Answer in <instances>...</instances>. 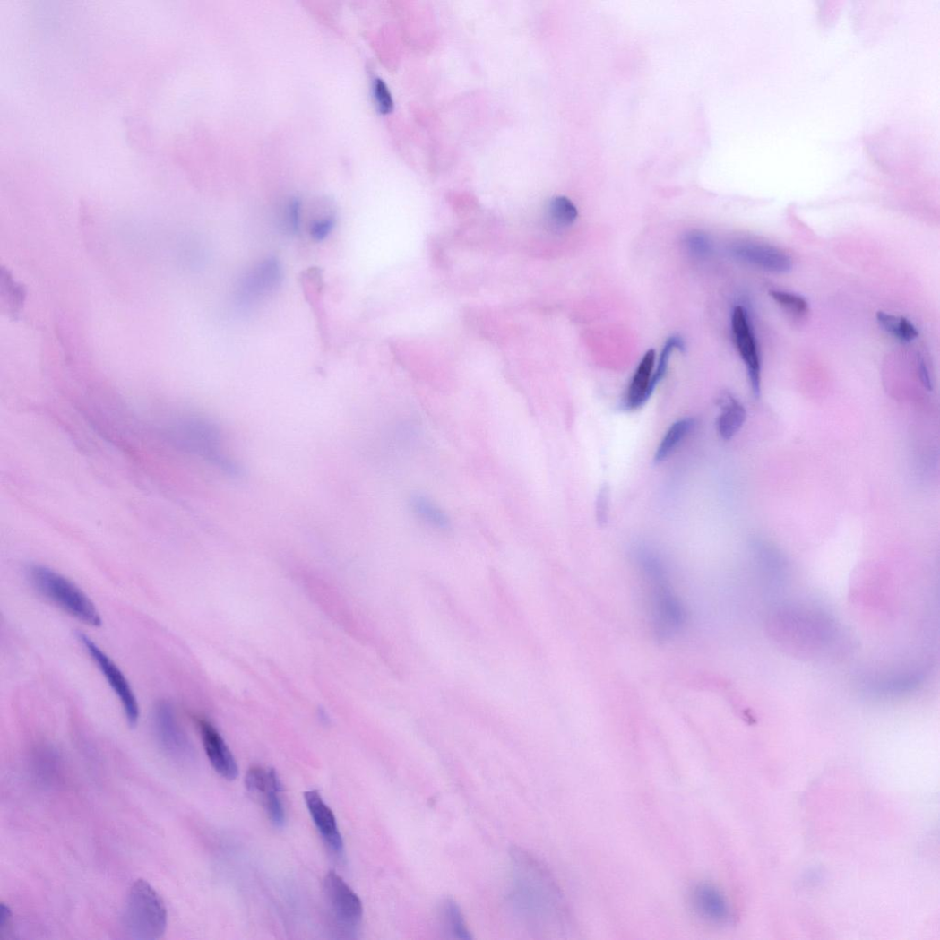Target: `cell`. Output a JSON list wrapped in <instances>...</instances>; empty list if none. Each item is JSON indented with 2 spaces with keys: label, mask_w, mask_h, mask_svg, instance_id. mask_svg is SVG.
Returning <instances> with one entry per match:
<instances>
[{
  "label": "cell",
  "mask_w": 940,
  "mask_h": 940,
  "mask_svg": "<svg viewBox=\"0 0 940 940\" xmlns=\"http://www.w3.org/2000/svg\"><path fill=\"white\" fill-rule=\"evenodd\" d=\"M27 578L35 591L66 614L88 625H101L100 615L92 600L67 578L41 565L29 566Z\"/></svg>",
  "instance_id": "obj_3"
},
{
  "label": "cell",
  "mask_w": 940,
  "mask_h": 940,
  "mask_svg": "<svg viewBox=\"0 0 940 940\" xmlns=\"http://www.w3.org/2000/svg\"><path fill=\"white\" fill-rule=\"evenodd\" d=\"M731 326L737 349L746 367L752 393H762V361L754 327L747 311L741 306L733 309Z\"/></svg>",
  "instance_id": "obj_8"
},
{
  "label": "cell",
  "mask_w": 940,
  "mask_h": 940,
  "mask_svg": "<svg viewBox=\"0 0 940 940\" xmlns=\"http://www.w3.org/2000/svg\"><path fill=\"white\" fill-rule=\"evenodd\" d=\"M694 425L693 418H683L671 425L657 447L654 462L660 464L667 461L692 432Z\"/></svg>",
  "instance_id": "obj_18"
},
{
  "label": "cell",
  "mask_w": 940,
  "mask_h": 940,
  "mask_svg": "<svg viewBox=\"0 0 940 940\" xmlns=\"http://www.w3.org/2000/svg\"><path fill=\"white\" fill-rule=\"evenodd\" d=\"M179 444L190 453L214 465L225 473L238 476L240 466L224 453L221 432L217 425L203 418L184 419L177 427Z\"/></svg>",
  "instance_id": "obj_5"
},
{
  "label": "cell",
  "mask_w": 940,
  "mask_h": 940,
  "mask_svg": "<svg viewBox=\"0 0 940 940\" xmlns=\"http://www.w3.org/2000/svg\"><path fill=\"white\" fill-rule=\"evenodd\" d=\"M13 931V917L12 910L5 902L0 905V938H11Z\"/></svg>",
  "instance_id": "obj_30"
},
{
  "label": "cell",
  "mask_w": 940,
  "mask_h": 940,
  "mask_svg": "<svg viewBox=\"0 0 940 940\" xmlns=\"http://www.w3.org/2000/svg\"><path fill=\"white\" fill-rule=\"evenodd\" d=\"M770 296L777 305L795 315L802 316L808 312L809 306L807 300L800 295L780 289H772L770 291Z\"/></svg>",
  "instance_id": "obj_24"
},
{
  "label": "cell",
  "mask_w": 940,
  "mask_h": 940,
  "mask_svg": "<svg viewBox=\"0 0 940 940\" xmlns=\"http://www.w3.org/2000/svg\"><path fill=\"white\" fill-rule=\"evenodd\" d=\"M198 727L206 755L213 769L224 779L236 780L239 772L237 763L219 731L203 719L198 720Z\"/></svg>",
  "instance_id": "obj_13"
},
{
  "label": "cell",
  "mask_w": 940,
  "mask_h": 940,
  "mask_svg": "<svg viewBox=\"0 0 940 940\" xmlns=\"http://www.w3.org/2000/svg\"><path fill=\"white\" fill-rule=\"evenodd\" d=\"M684 244L688 253L696 258H704L711 251L710 238L701 231L687 233L684 238Z\"/></svg>",
  "instance_id": "obj_26"
},
{
  "label": "cell",
  "mask_w": 940,
  "mask_h": 940,
  "mask_svg": "<svg viewBox=\"0 0 940 940\" xmlns=\"http://www.w3.org/2000/svg\"><path fill=\"white\" fill-rule=\"evenodd\" d=\"M768 630L782 650L806 660L834 650L840 633L835 620L826 613L798 607H783L771 613Z\"/></svg>",
  "instance_id": "obj_1"
},
{
  "label": "cell",
  "mask_w": 940,
  "mask_h": 940,
  "mask_svg": "<svg viewBox=\"0 0 940 940\" xmlns=\"http://www.w3.org/2000/svg\"><path fill=\"white\" fill-rule=\"evenodd\" d=\"M305 800L323 841L333 854L342 857L345 853L344 841L333 812L317 791L305 793Z\"/></svg>",
  "instance_id": "obj_14"
},
{
  "label": "cell",
  "mask_w": 940,
  "mask_h": 940,
  "mask_svg": "<svg viewBox=\"0 0 940 940\" xmlns=\"http://www.w3.org/2000/svg\"><path fill=\"white\" fill-rule=\"evenodd\" d=\"M720 404L721 412L718 418V430L722 439L729 441L743 427L746 419V410L729 393L721 397Z\"/></svg>",
  "instance_id": "obj_17"
},
{
  "label": "cell",
  "mask_w": 940,
  "mask_h": 940,
  "mask_svg": "<svg viewBox=\"0 0 940 940\" xmlns=\"http://www.w3.org/2000/svg\"><path fill=\"white\" fill-rule=\"evenodd\" d=\"M677 350H686L685 341L680 335H671L665 341L658 360V365L655 367L652 382L654 389H656L664 379L668 369L670 356Z\"/></svg>",
  "instance_id": "obj_22"
},
{
  "label": "cell",
  "mask_w": 940,
  "mask_h": 940,
  "mask_svg": "<svg viewBox=\"0 0 940 940\" xmlns=\"http://www.w3.org/2000/svg\"><path fill=\"white\" fill-rule=\"evenodd\" d=\"M272 769L251 768L246 776V787L253 795L264 796L272 782Z\"/></svg>",
  "instance_id": "obj_25"
},
{
  "label": "cell",
  "mask_w": 940,
  "mask_h": 940,
  "mask_svg": "<svg viewBox=\"0 0 940 940\" xmlns=\"http://www.w3.org/2000/svg\"><path fill=\"white\" fill-rule=\"evenodd\" d=\"M656 351L650 349L639 362L625 399V406L629 410L642 408L651 397L653 375L656 366Z\"/></svg>",
  "instance_id": "obj_15"
},
{
  "label": "cell",
  "mask_w": 940,
  "mask_h": 940,
  "mask_svg": "<svg viewBox=\"0 0 940 940\" xmlns=\"http://www.w3.org/2000/svg\"><path fill=\"white\" fill-rule=\"evenodd\" d=\"M641 572V591L650 628L658 642H668L679 634L686 625L685 607L658 561L651 557L642 558Z\"/></svg>",
  "instance_id": "obj_2"
},
{
  "label": "cell",
  "mask_w": 940,
  "mask_h": 940,
  "mask_svg": "<svg viewBox=\"0 0 940 940\" xmlns=\"http://www.w3.org/2000/svg\"><path fill=\"white\" fill-rule=\"evenodd\" d=\"M549 213L553 221L560 228L573 224L579 215L575 204L567 197H556L549 205Z\"/></svg>",
  "instance_id": "obj_23"
},
{
  "label": "cell",
  "mask_w": 940,
  "mask_h": 940,
  "mask_svg": "<svg viewBox=\"0 0 940 940\" xmlns=\"http://www.w3.org/2000/svg\"><path fill=\"white\" fill-rule=\"evenodd\" d=\"M608 509V490L604 487L600 491L597 500V515L598 520L601 522H606Z\"/></svg>",
  "instance_id": "obj_31"
},
{
  "label": "cell",
  "mask_w": 940,
  "mask_h": 940,
  "mask_svg": "<svg viewBox=\"0 0 940 940\" xmlns=\"http://www.w3.org/2000/svg\"><path fill=\"white\" fill-rule=\"evenodd\" d=\"M323 888L337 927L348 937L354 936L363 918V907L358 895L333 871L325 876Z\"/></svg>",
  "instance_id": "obj_6"
},
{
  "label": "cell",
  "mask_w": 940,
  "mask_h": 940,
  "mask_svg": "<svg viewBox=\"0 0 940 940\" xmlns=\"http://www.w3.org/2000/svg\"><path fill=\"white\" fill-rule=\"evenodd\" d=\"M80 642L98 668L104 675L106 681L119 698L127 722L134 728L140 718V708L135 694L119 667L112 660L91 637L82 632H77Z\"/></svg>",
  "instance_id": "obj_7"
},
{
  "label": "cell",
  "mask_w": 940,
  "mask_h": 940,
  "mask_svg": "<svg viewBox=\"0 0 940 940\" xmlns=\"http://www.w3.org/2000/svg\"><path fill=\"white\" fill-rule=\"evenodd\" d=\"M281 792L280 780L277 772L272 769L270 788L263 798L265 799L264 804L271 821L278 827L283 826L286 821L285 808L280 798Z\"/></svg>",
  "instance_id": "obj_21"
},
{
  "label": "cell",
  "mask_w": 940,
  "mask_h": 940,
  "mask_svg": "<svg viewBox=\"0 0 940 940\" xmlns=\"http://www.w3.org/2000/svg\"><path fill=\"white\" fill-rule=\"evenodd\" d=\"M126 933L134 939L161 938L168 927V910L165 901L148 882L135 881L128 892L123 913Z\"/></svg>",
  "instance_id": "obj_4"
},
{
  "label": "cell",
  "mask_w": 940,
  "mask_h": 940,
  "mask_svg": "<svg viewBox=\"0 0 940 940\" xmlns=\"http://www.w3.org/2000/svg\"><path fill=\"white\" fill-rule=\"evenodd\" d=\"M334 227L335 220L332 216L316 219L310 225V237L315 242H322L330 236Z\"/></svg>",
  "instance_id": "obj_28"
},
{
  "label": "cell",
  "mask_w": 940,
  "mask_h": 940,
  "mask_svg": "<svg viewBox=\"0 0 940 940\" xmlns=\"http://www.w3.org/2000/svg\"><path fill=\"white\" fill-rule=\"evenodd\" d=\"M286 230L290 234H297L300 225V203L292 201L288 206L285 219Z\"/></svg>",
  "instance_id": "obj_29"
},
{
  "label": "cell",
  "mask_w": 940,
  "mask_h": 940,
  "mask_svg": "<svg viewBox=\"0 0 940 940\" xmlns=\"http://www.w3.org/2000/svg\"><path fill=\"white\" fill-rule=\"evenodd\" d=\"M731 253L737 259L770 272L786 273L793 267L791 257L785 252L764 244L738 242L731 246Z\"/></svg>",
  "instance_id": "obj_12"
},
{
  "label": "cell",
  "mask_w": 940,
  "mask_h": 940,
  "mask_svg": "<svg viewBox=\"0 0 940 940\" xmlns=\"http://www.w3.org/2000/svg\"><path fill=\"white\" fill-rule=\"evenodd\" d=\"M690 904L695 915L711 926H723L730 918L724 893L712 884L699 883L690 892Z\"/></svg>",
  "instance_id": "obj_11"
},
{
  "label": "cell",
  "mask_w": 940,
  "mask_h": 940,
  "mask_svg": "<svg viewBox=\"0 0 940 940\" xmlns=\"http://www.w3.org/2000/svg\"><path fill=\"white\" fill-rule=\"evenodd\" d=\"M372 91L375 103H377L382 114H390L393 109L394 103L392 93L384 81L380 78L375 79Z\"/></svg>",
  "instance_id": "obj_27"
},
{
  "label": "cell",
  "mask_w": 940,
  "mask_h": 940,
  "mask_svg": "<svg viewBox=\"0 0 940 940\" xmlns=\"http://www.w3.org/2000/svg\"><path fill=\"white\" fill-rule=\"evenodd\" d=\"M877 321L887 333L901 342L910 343L918 337V329L906 317L879 312L877 314Z\"/></svg>",
  "instance_id": "obj_19"
},
{
  "label": "cell",
  "mask_w": 940,
  "mask_h": 940,
  "mask_svg": "<svg viewBox=\"0 0 940 940\" xmlns=\"http://www.w3.org/2000/svg\"><path fill=\"white\" fill-rule=\"evenodd\" d=\"M409 508L413 516L431 530L445 533L451 529V522L446 513L424 495L410 496Z\"/></svg>",
  "instance_id": "obj_16"
},
{
  "label": "cell",
  "mask_w": 940,
  "mask_h": 940,
  "mask_svg": "<svg viewBox=\"0 0 940 940\" xmlns=\"http://www.w3.org/2000/svg\"><path fill=\"white\" fill-rule=\"evenodd\" d=\"M918 372H919V377H920L922 384L924 385V387L926 389H927L928 391H931L932 384H931V380H930V374H929L927 367V365H926V363H925V361L923 359H920L918 361Z\"/></svg>",
  "instance_id": "obj_32"
},
{
  "label": "cell",
  "mask_w": 940,
  "mask_h": 940,
  "mask_svg": "<svg viewBox=\"0 0 940 940\" xmlns=\"http://www.w3.org/2000/svg\"><path fill=\"white\" fill-rule=\"evenodd\" d=\"M282 276L276 258L263 261L242 279L238 289L240 304L249 306L271 295L280 286Z\"/></svg>",
  "instance_id": "obj_10"
},
{
  "label": "cell",
  "mask_w": 940,
  "mask_h": 940,
  "mask_svg": "<svg viewBox=\"0 0 940 940\" xmlns=\"http://www.w3.org/2000/svg\"><path fill=\"white\" fill-rule=\"evenodd\" d=\"M154 727L158 742L170 759L185 763L194 757V747L179 725L172 704L160 702L154 710Z\"/></svg>",
  "instance_id": "obj_9"
},
{
  "label": "cell",
  "mask_w": 940,
  "mask_h": 940,
  "mask_svg": "<svg viewBox=\"0 0 940 940\" xmlns=\"http://www.w3.org/2000/svg\"><path fill=\"white\" fill-rule=\"evenodd\" d=\"M441 918L446 931L455 938L470 939L472 937L464 916L455 901L446 899L443 901Z\"/></svg>",
  "instance_id": "obj_20"
}]
</instances>
